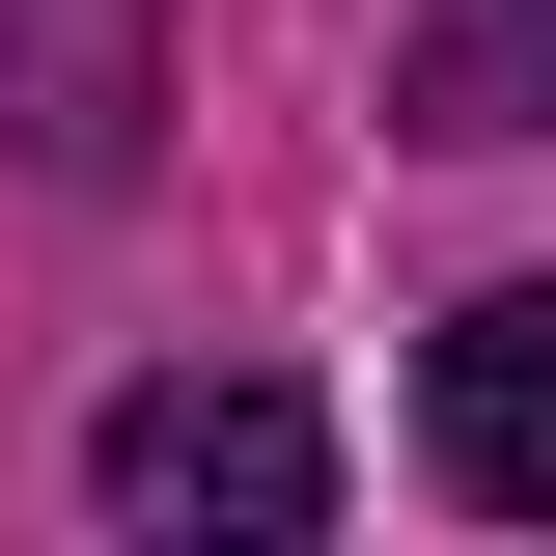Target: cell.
Segmentation results:
<instances>
[{"label":"cell","instance_id":"3957f363","mask_svg":"<svg viewBox=\"0 0 556 556\" xmlns=\"http://www.w3.org/2000/svg\"><path fill=\"white\" fill-rule=\"evenodd\" d=\"M417 445H445V501H473V529H556V278L445 306V362H417Z\"/></svg>","mask_w":556,"mask_h":556},{"label":"cell","instance_id":"6da1fadb","mask_svg":"<svg viewBox=\"0 0 556 556\" xmlns=\"http://www.w3.org/2000/svg\"><path fill=\"white\" fill-rule=\"evenodd\" d=\"M84 501H112V529L306 556V529H334V417H306V390H112V417H84Z\"/></svg>","mask_w":556,"mask_h":556},{"label":"cell","instance_id":"7a4b0ae2","mask_svg":"<svg viewBox=\"0 0 556 556\" xmlns=\"http://www.w3.org/2000/svg\"><path fill=\"white\" fill-rule=\"evenodd\" d=\"M139 139H167V0H0V167L112 195Z\"/></svg>","mask_w":556,"mask_h":556}]
</instances>
